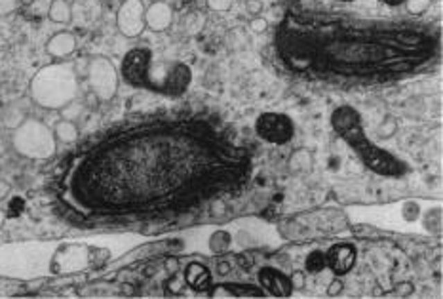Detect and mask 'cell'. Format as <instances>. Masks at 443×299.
<instances>
[{"label": "cell", "mask_w": 443, "mask_h": 299, "mask_svg": "<svg viewBox=\"0 0 443 299\" xmlns=\"http://www.w3.org/2000/svg\"><path fill=\"white\" fill-rule=\"evenodd\" d=\"M252 157L202 114L158 112L124 120L63 162L53 202L82 225L170 221L236 193Z\"/></svg>", "instance_id": "1"}, {"label": "cell", "mask_w": 443, "mask_h": 299, "mask_svg": "<svg viewBox=\"0 0 443 299\" xmlns=\"http://www.w3.org/2000/svg\"><path fill=\"white\" fill-rule=\"evenodd\" d=\"M274 55L289 75L325 84H386L434 63L436 31L422 23L370 19L339 12H288Z\"/></svg>", "instance_id": "2"}, {"label": "cell", "mask_w": 443, "mask_h": 299, "mask_svg": "<svg viewBox=\"0 0 443 299\" xmlns=\"http://www.w3.org/2000/svg\"><path fill=\"white\" fill-rule=\"evenodd\" d=\"M120 76L132 88L155 92L168 98H181L192 83V71L186 63L158 60L147 46L132 48L122 58Z\"/></svg>", "instance_id": "3"}, {"label": "cell", "mask_w": 443, "mask_h": 299, "mask_svg": "<svg viewBox=\"0 0 443 299\" xmlns=\"http://www.w3.org/2000/svg\"><path fill=\"white\" fill-rule=\"evenodd\" d=\"M331 126L345 142L354 149L358 157L371 172L384 178H401L409 172L403 160L390 155L388 151L379 147L365 134L362 124V114L350 105H340L331 112Z\"/></svg>", "instance_id": "4"}, {"label": "cell", "mask_w": 443, "mask_h": 299, "mask_svg": "<svg viewBox=\"0 0 443 299\" xmlns=\"http://www.w3.org/2000/svg\"><path fill=\"white\" fill-rule=\"evenodd\" d=\"M78 92V71L73 63L67 61H58L38 69L29 83V96L33 103L48 111H61L67 105L74 103Z\"/></svg>", "instance_id": "5"}, {"label": "cell", "mask_w": 443, "mask_h": 299, "mask_svg": "<svg viewBox=\"0 0 443 299\" xmlns=\"http://www.w3.org/2000/svg\"><path fill=\"white\" fill-rule=\"evenodd\" d=\"M12 147L27 160H48L58 153V139L53 130L40 119L27 117L12 134Z\"/></svg>", "instance_id": "6"}, {"label": "cell", "mask_w": 443, "mask_h": 299, "mask_svg": "<svg viewBox=\"0 0 443 299\" xmlns=\"http://www.w3.org/2000/svg\"><path fill=\"white\" fill-rule=\"evenodd\" d=\"M86 80L99 103H109L119 92L120 73L107 55H94L86 65Z\"/></svg>", "instance_id": "7"}, {"label": "cell", "mask_w": 443, "mask_h": 299, "mask_svg": "<svg viewBox=\"0 0 443 299\" xmlns=\"http://www.w3.org/2000/svg\"><path fill=\"white\" fill-rule=\"evenodd\" d=\"M255 132L263 142L270 145H288L295 135V124L288 114L263 112L255 122Z\"/></svg>", "instance_id": "8"}, {"label": "cell", "mask_w": 443, "mask_h": 299, "mask_svg": "<svg viewBox=\"0 0 443 299\" xmlns=\"http://www.w3.org/2000/svg\"><path fill=\"white\" fill-rule=\"evenodd\" d=\"M145 2L143 0H122L116 10V29L126 38H137L147 29L145 25Z\"/></svg>", "instance_id": "9"}, {"label": "cell", "mask_w": 443, "mask_h": 299, "mask_svg": "<svg viewBox=\"0 0 443 299\" xmlns=\"http://www.w3.org/2000/svg\"><path fill=\"white\" fill-rule=\"evenodd\" d=\"M356 257H358L356 248L352 244H347V242H340V244H335L325 252V265L333 275L342 277V275H347L354 269Z\"/></svg>", "instance_id": "10"}, {"label": "cell", "mask_w": 443, "mask_h": 299, "mask_svg": "<svg viewBox=\"0 0 443 299\" xmlns=\"http://www.w3.org/2000/svg\"><path fill=\"white\" fill-rule=\"evenodd\" d=\"M259 284L265 293L274 298H289L293 293V288L289 284V277L274 267H263L259 271Z\"/></svg>", "instance_id": "11"}, {"label": "cell", "mask_w": 443, "mask_h": 299, "mask_svg": "<svg viewBox=\"0 0 443 299\" xmlns=\"http://www.w3.org/2000/svg\"><path fill=\"white\" fill-rule=\"evenodd\" d=\"M145 25L153 33H164L173 25V8L166 0H155L145 8Z\"/></svg>", "instance_id": "12"}, {"label": "cell", "mask_w": 443, "mask_h": 299, "mask_svg": "<svg viewBox=\"0 0 443 299\" xmlns=\"http://www.w3.org/2000/svg\"><path fill=\"white\" fill-rule=\"evenodd\" d=\"M76 46H78V40H76L73 33L60 31V33H55V35L48 38L46 53L53 60H67L69 55H73L76 52Z\"/></svg>", "instance_id": "13"}, {"label": "cell", "mask_w": 443, "mask_h": 299, "mask_svg": "<svg viewBox=\"0 0 443 299\" xmlns=\"http://www.w3.org/2000/svg\"><path fill=\"white\" fill-rule=\"evenodd\" d=\"M211 290V296L215 299L221 298H263L265 292L263 288H257V286L252 284H236V282H230V284H217Z\"/></svg>", "instance_id": "14"}, {"label": "cell", "mask_w": 443, "mask_h": 299, "mask_svg": "<svg viewBox=\"0 0 443 299\" xmlns=\"http://www.w3.org/2000/svg\"><path fill=\"white\" fill-rule=\"evenodd\" d=\"M185 282L189 288L196 292H206L211 288V273L206 265L191 262L185 267Z\"/></svg>", "instance_id": "15"}, {"label": "cell", "mask_w": 443, "mask_h": 299, "mask_svg": "<svg viewBox=\"0 0 443 299\" xmlns=\"http://www.w3.org/2000/svg\"><path fill=\"white\" fill-rule=\"evenodd\" d=\"M312 168H314V155L311 153V149L301 147V149H295L289 155L288 170L291 176L304 178L312 172Z\"/></svg>", "instance_id": "16"}, {"label": "cell", "mask_w": 443, "mask_h": 299, "mask_svg": "<svg viewBox=\"0 0 443 299\" xmlns=\"http://www.w3.org/2000/svg\"><path fill=\"white\" fill-rule=\"evenodd\" d=\"M48 19L55 25H69L73 22V6L69 0H52L48 6Z\"/></svg>", "instance_id": "17"}, {"label": "cell", "mask_w": 443, "mask_h": 299, "mask_svg": "<svg viewBox=\"0 0 443 299\" xmlns=\"http://www.w3.org/2000/svg\"><path fill=\"white\" fill-rule=\"evenodd\" d=\"M53 135H55V139L58 143H65V145H71V143H76L78 142V137H80V130L78 126L74 124V120H69V119H61L55 122V126H53Z\"/></svg>", "instance_id": "18"}, {"label": "cell", "mask_w": 443, "mask_h": 299, "mask_svg": "<svg viewBox=\"0 0 443 299\" xmlns=\"http://www.w3.org/2000/svg\"><path fill=\"white\" fill-rule=\"evenodd\" d=\"M232 246V237H230L229 231H215L211 237H209V250L214 252L215 255H225Z\"/></svg>", "instance_id": "19"}, {"label": "cell", "mask_w": 443, "mask_h": 299, "mask_svg": "<svg viewBox=\"0 0 443 299\" xmlns=\"http://www.w3.org/2000/svg\"><path fill=\"white\" fill-rule=\"evenodd\" d=\"M185 31L189 33V35H198V33H202L204 31V27H206V15H204V12H191V14L186 15L185 17Z\"/></svg>", "instance_id": "20"}, {"label": "cell", "mask_w": 443, "mask_h": 299, "mask_svg": "<svg viewBox=\"0 0 443 299\" xmlns=\"http://www.w3.org/2000/svg\"><path fill=\"white\" fill-rule=\"evenodd\" d=\"M304 265H306V273H314V275L322 273V271L327 267V265H325V252H320V250L311 252V254L306 255Z\"/></svg>", "instance_id": "21"}, {"label": "cell", "mask_w": 443, "mask_h": 299, "mask_svg": "<svg viewBox=\"0 0 443 299\" xmlns=\"http://www.w3.org/2000/svg\"><path fill=\"white\" fill-rule=\"evenodd\" d=\"M398 132V120L394 119V117H384V120L381 122V126H379L377 134L381 139H390L392 135H396Z\"/></svg>", "instance_id": "22"}, {"label": "cell", "mask_w": 443, "mask_h": 299, "mask_svg": "<svg viewBox=\"0 0 443 299\" xmlns=\"http://www.w3.org/2000/svg\"><path fill=\"white\" fill-rule=\"evenodd\" d=\"M434 0H406V10L409 15H422L426 14L432 6Z\"/></svg>", "instance_id": "23"}, {"label": "cell", "mask_w": 443, "mask_h": 299, "mask_svg": "<svg viewBox=\"0 0 443 299\" xmlns=\"http://www.w3.org/2000/svg\"><path fill=\"white\" fill-rule=\"evenodd\" d=\"M25 119H27V114H25L19 107H10L6 117H4V124H6V128H10V130H15Z\"/></svg>", "instance_id": "24"}, {"label": "cell", "mask_w": 443, "mask_h": 299, "mask_svg": "<svg viewBox=\"0 0 443 299\" xmlns=\"http://www.w3.org/2000/svg\"><path fill=\"white\" fill-rule=\"evenodd\" d=\"M232 4H234V0H206L207 10L209 12H217V14L229 12Z\"/></svg>", "instance_id": "25"}, {"label": "cell", "mask_w": 443, "mask_h": 299, "mask_svg": "<svg viewBox=\"0 0 443 299\" xmlns=\"http://www.w3.org/2000/svg\"><path fill=\"white\" fill-rule=\"evenodd\" d=\"M289 284H291L293 290H303L306 286V273L304 271H293L289 275Z\"/></svg>", "instance_id": "26"}, {"label": "cell", "mask_w": 443, "mask_h": 299, "mask_svg": "<svg viewBox=\"0 0 443 299\" xmlns=\"http://www.w3.org/2000/svg\"><path fill=\"white\" fill-rule=\"evenodd\" d=\"M266 29H268V19H266V17H263V15H255V17H252V22H250V31L261 35V33H265Z\"/></svg>", "instance_id": "27"}, {"label": "cell", "mask_w": 443, "mask_h": 299, "mask_svg": "<svg viewBox=\"0 0 443 299\" xmlns=\"http://www.w3.org/2000/svg\"><path fill=\"white\" fill-rule=\"evenodd\" d=\"M415 290V286L411 284V282H399V284H396V288H394V292H392V296H396V298H407V296H411Z\"/></svg>", "instance_id": "28"}, {"label": "cell", "mask_w": 443, "mask_h": 299, "mask_svg": "<svg viewBox=\"0 0 443 299\" xmlns=\"http://www.w3.org/2000/svg\"><path fill=\"white\" fill-rule=\"evenodd\" d=\"M17 10V0H0V17L14 14Z\"/></svg>", "instance_id": "29"}, {"label": "cell", "mask_w": 443, "mask_h": 299, "mask_svg": "<svg viewBox=\"0 0 443 299\" xmlns=\"http://www.w3.org/2000/svg\"><path fill=\"white\" fill-rule=\"evenodd\" d=\"M245 12L255 17V15H261L263 12V2L261 0H245Z\"/></svg>", "instance_id": "30"}, {"label": "cell", "mask_w": 443, "mask_h": 299, "mask_svg": "<svg viewBox=\"0 0 443 299\" xmlns=\"http://www.w3.org/2000/svg\"><path fill=\"white\" fill-rule=\"evenodd\" d=\"M342 288H345L342 280H340V278H335V280H331V284L327 286V296L335 298V296H339V293L342 292Z\"/></svg>", "instance_id": "31"}, {"label": "cell", "mask_w": 443, "mask_h": 299, "mask_svg": "<svg viewBox=\"0 0 443 299\" xmlns=\"http://www.w3.org/2000/svg\"><path fill=\"white\" fill-rule=\"evenodd\" d=\"M10 193H12V185H10V181L0 178V202L6 200L8 196H10Z\"/></svg>", "instance_id": "32"}, {"label": "cell", "mask_w": 443, "mask_h": 299, "mask_svg": "<svg viewBox=\"0 0 443 299\" xmlns=\"http://www.w3.org/2000/svg\"><path fill=\"white\" fill-rule=\"evenodd\" d=\"M166 271H168V275H175L179 271V262L177 257H168L166 259Z\"/></svg>", "instance_id": "33"}, {"label": "cell", "mask_w": 443, "mask_h": 299, "mask_svg": "<svg viewBox=\"0 0 443 299\" xmlns=\"http://www.w3.org/2000/svg\"><path fill=\"white\" fill-rule=\"evenodd\" d=\"M238 263H240L242 267H252L253 259H250V255H240V257H238Z\"/></svg>", "instance_id": "34"}, {"label": "cell", "mask_w": 443, "mask_h": 299, "mask_svg": "<svg viewBox=\"0 0 443 299\" xmlns=\"http://www.w3.org/2000/svg\"><path fill=\"white\" fill-rule=\"evenodd\" d=\"M386 6L390 8H398V6H403L406 4V0H383Z\"/></svg>", "instance_id": "35"}, {"label": "cell", "mask_w": 443, "mask_h": 299, "mask_svg": "<svg viewBox=\"0 0 443 299\" xmlns=\"http://www.w3.org/2000/svg\"><path fill=\"white\" fill-rule=\"evenodd\" d=\"M229 271H230V265H229V263H225V262L219 263V275H227Z\"/></svg>", "instance_id": "36"}, {"label": "cell", "mask_w": 443, "mask_h": 299, "mask_svg": "<svg viewBox=\"0 0 443 299\" xmlns=\"http://www.w3.org/2000/svg\"><path fill=\"white\" fill-rule=\"evenodd\" d=\"M4 221H6V216H4V210L0 208V231H2V227H4Z\"/></svg>", "instance_id": "37"}, {"label": "cell", "mask_w": 443, "mask_h": 299, "mask_svg": "<svg viewBox=\"0 0 443 299\" xmlns=\"http://www.w3.org/2000/svg\"><path fill=\"white\" fill-rule=\"evenodd\" d=\"M19 2H21L23 6H31V4H35L37 0H19Z\"/></svg>", "instance_id": "38"}, {"label": "cell", "mask_w": 443, "mask_h": 299, "mask_svg": "<svg viewBox=\"0 0 443 299\" xmlns=\"http://www.w3.org/2000/svg\"><path fill=\"white\" fill-rule=\"evenodd\" d=\"M335 2H342V4H348V2H354V0H335Z\"/></svg>", "instance_id": "39"}]
</instances>
